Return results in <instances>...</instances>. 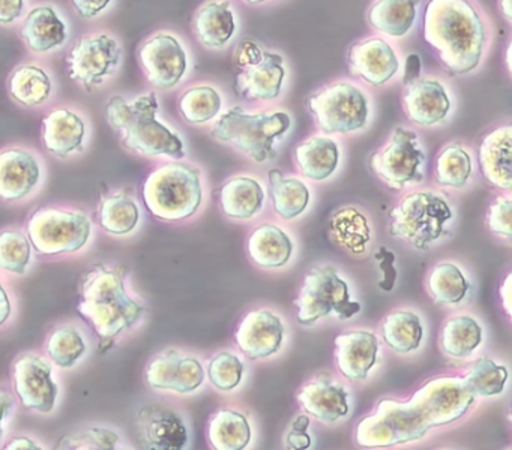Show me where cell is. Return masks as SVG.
Returning <instances> with one entry per match:
<instances>
[{"mask_svg": "<svg viewBox=\"0 0 512 450\" xmlns=\"http://www.w3.org/2000/svg\"><path fill=\"white\" fill-rule=\"evenodd\" d=\"M463 377H436L409 399L385 398L356 426L361 447H391L421 440L428 431L457 422L475 402Z\"/></svg>", "mask_w": 512, "mask_h": 450, "instance_id": "cell-1", "label": "cell"}, {"mask_svg": "<svg viewBox=\"0 0 512 450\" xmlns=\"http://www.w3.org/2000/svg\"><path fill=\"white\" fill-rule=\"evenodd\" d=\"M422 35L443 68L463 77L484 62L493 41V24L478 0H428Z\"/></svg>", "mask_w": 512, "mask_h": 450, "instance_id": "cell-2", "label": "cell"}, {"mask_svg": "<svg viewBox=\"0 0 512 450\" xmlns=\"http://www.w3.org/2000/svg\"><path fill=\"white\" fill-rule=\"evenodd\" d=\"M77 312L97 333L100 353H104L124 330L139 321L145 308L128 296L124 266L107 269L98 264L83 275Z\"/></svg>", "mask_w": 512, "mask_h": 450, "instance_id": "cell-3", "label": "cell"}, {"mask_svg": "<svg viewBox=\"0 0 512 450\" xmlns=\"http://www.w3.org/2000/svg\"><path fill=\"white\" fill-rule=\"evenodd\" d=\"M157 93H142L133 101L124 96L115 95L106 104L107 120L121 132V143L125 149L143 156H167L182 159L185 156V144L175 131L158 120Z\"/></svg>", "mask_w": 512, "mask_h": 450, "instance_id": "cell-4", "label": "cell"}, {"mask_svg": "<svg viewBox=\"0 0 512 450\" xmlns=\"http://www.w3.org/2000/svg\"><path fill=\"white\" fill-rule=\"evenodd\" d=\"M292 128V117L286 111L247 113L232 107L214 123L211 135L220 143L229 144L256 162L277 158V143Z\"/></svg>", "mask_w": 512, "mask_h": 450, "instance_id": "cell-5", "label": "cell"}, {"mask_svg": "<svg viewBox=\"0 0 512 450\" xmlns=\"http://www.w3.org/2000/svg\"><path fill=\"white\" fill-rule=\"evenodd\" d=\"M142 197L155 218L184 221L202 204L199 170L182 162L163 165L146 179Z\"/></svg>", "mask_w": 512, "mask_h": 450, "instance_id": "cell-6", "label": "cell"}, {"mask_svg": "<svg viewBox=\"0 0 512 450\" xmlns=\"http://www.w3.org/2000/svg\"><path fill=\"white\" fill-rule=\"evenodd\" d=\"M307 107L325 134H352L370 120V95L355 81L337 80L320 87L308 98Z\"/></svg>", "mask_w": 512, "mask_h": 450, "instance_id": "cell-7", "label": "cell"}, {"mask_svg": "<svg viewBox=\"0 0 512 450\" xmlns=\"http://www.w3.org/2000/svg\"><path fill=\"white\" fill-rule=\"evenodd\" d=\"M448 201L433 191H418L406 195L389 215V233L409 243L419 251H427L445 233L451 221Z\"/></svg>", "mask_w": 512, "mask_h": 450, "instance_id": "cell-8", "label": "cell"}, {"mask_svg": "<svg viewBox=\"0 0 512 450\" xmlns=\"http://www.w3.org/2000/svg\"><path fill=\"white\" fill-rule=\"evenodd\" d=\"M296 320L313 326L320 318L335 315L349 320L361 312V303L350 299L349 285L331 266L313 267L295 300Z\"/></svg>", "mask_w": 512, "mask_h": 450, "instance_id": "cell-9", "label": "cell"}, {"mask_svg": "<svg viewBox=\"0 0 512 450\" xmlns=\"http://www.w3.org/2000/svg\"><path fill=\"white\" fill-rule=\"evenodd\" d=\"M425 162L427 156L419 135L412 129L397 126L386 146L371 156L370 167L389 188L401 191L424 182Z\"/></svg>", "mask_w": 512, "mask_h": 450, "instance_id": "cell-10", "label": "cell"}, {"mask_svg": "<svg viewBox=\"0 0 512 450\" xmlns=\"http://www.w3.org/2000/svg\"><path fill=\"white\" fill-rule=\"evenodd\" d=\"M91 231V221L85 213L68 210H35L28 221L29 240L43 255L79 251L88 243Z\"/></svg>", "mask_w": 512, "mask_h": 450, "instance_id": "cell-11", "label": "cell"}, {"mask_svg": "<svg viewBox=\"0 0 512 450\" xmlns=\"http://www.w3.org/2000/svg\"><path fill=\"white\" fill-rule=\"evenodd\" d=\"M124 57L121 42L109 33H94L77 41L67 56L68 75L86 89L101 86L118 71Z\"/></svg>", "mask_w": 512, "mask_h": 450, "instance_id": "cell-12", "label": "cell"}, {"mask_svg": "<svg viewBox=\"0 0 512 450\" xmlns=\"http://www.w3.org/2000/svg\"><path fill=\"white\" fill-rule=\"evenodd\" d=\"M139 62L152 86L172 90L190 71V56L181 39L169 32L149 36L139 50Z\"/></svg>", "mask_w": 512, "mask_h": 450, "instance_id": "cell-13", "label": "cell"}, {"mask_svg": "<svg viewBox=\"0 0 512 450\" xmlns=\"http://www.w3.org/2000/svg\"><path fill=\"white\" fill-rule=\"evenodd\" d=\"M347 65L359 80L382 87L397 77L401 60L391 41L377 35L355 42L347 53Z\"/></svg>", "mask_w": 512, "mask_h": 450, "instance_id": "cell-14", "label": "cell"}, {"mask_svg": "<svg viewBox=\"0 0 512 450\" xmlns=\"http://www.w3.org/2000/svg\"><path fill=\"white\" fill-rule=\"evenodd\" d=\"M404 113L415 125L422 128L439 125L452 111V96L445 81L433 75L419 77L404 86Z\"/></svg>", "mask_w": 512, "mask_h": 450, "instance_id": "cell-15", "label": "cell"}, {"mask_svg": "<svg viewBox=\"0 0 512 450\" xmlns=\"http://www.w3.org/2000/svg\"><path fill=\"white\" fill-rule=\"evenodd\" d=\"M14 389L22 405L29 410L50 413L58 398V386L52 377V366L37 354H23L14 362Z\"/></svg>", "mask_w": 512, "mask_h": 450, "instance_id": "cell-16", "label": "cell"}, {"mask_svg": "<svg viewBox=\"0 0 512 450\" xmlns=\"http://www.w3.org/2000/svg\"><path fill=\"white\" fill-rule=\"evenodd\" d=\"M146 381L154 389L193 393L205 381V369L196 357L167 350L149 362Z\"/></svg>", "mask_w": 512, "mask_h": 450, "instance_id": "cell-17", "label": "cell"}, {"mask_svg": "<svg viewBox=\"0 0 512 450\" xmlns=\"http://www.w3.org/2000/svg\"><path fill=\"white\" fill-rule=\"evenodd\" d=\"M136 431L146 449L181 450L188 444L181 417L160 404H149L137 413Z\"/></svg>", "mask_w": 512, "mask_h": 450, "instance_id": "cell-18", "label": "cell"}, {"mask_svg": "<svg viewBox=\"0 0 512 450\" xmlns=\"http://www.w3.org/2000/svg\"><path fill=\"white\" fill-rule=\"evenodd\" d=\"M286 75L283 56L265 50L262 62L236 74L233 89L245 101H274L283 92Z\"/></svg>", "mask_w": 512, "mask_h": 450, "instance_id": "cell-19", "label": "cell"}, {"mask_svg": "<svg viewBox=\"0 0 512 450\" xmlns=\"http://www.w3.org/2000/svg\"><path fill=\"white\" fill-rule=\"evenodd\" d=\"M284 326L280 317L268 309L250 312L236 330L239 350L250 359H265L280 350Z\"/></svg>", "mask_w": 512, "mask_h": 450, "instance_id": "cell-20", "label": "cell"}, {"mask_svg": "<svg viewBox=\"0 0 512 450\" xmlns=\"http://www.w3.org/2000/svg\"><path fill=\"white\" fill-rule=\"evenodd\" d=\"M335 362L344 377L362 381L377 363L379 339L367 330H350L335 338Z\"/></svg>", "mask_w": 512, "mask_h": 450, "instance_id": "cell-21", "label": "cell"}, {"mask_svg": "<svg viewBox=\"0 0 512 450\" xmlns=\"http://www.w3.org/2000/svg\"><path fill=\"white\" fill-rule=\"evenodd\" d=\"M200 44L209 50H224L238 32V17L230 0H206L193 18Z\"/></svg>", "mask_w": 512, "mask_h": 450, "instance_id": "cell-22", "label": "cell"}, {"mask_svg": "<svg viewBox=\"0 0 512 450\" xmlns=\"http://www.w3.org/2000/svg\"><path fill=\"white\" fill-rule=\"evenodd\" d=\"M482 176L496 188L512 191V123L487 132L478 149Z\"/></svg>", "mask_w": 512, "mask_h": 450, "instance_id": "cell-23", "label": "cell"}, {"mask_svg": "<svg viewBox=\"0 0 512 450\" xmlns=\"http://www.w3.org/2000/svg\"><path fill=\"white\" fill-rule=\"evenodd\" d=\"M20 35L32 53L46 54L64 47L68 26L55 6H35L26 15Z\"/></svg>", "mask_w": 512, "mask_h": 450, "instance_id": "cell-24", "label": "cell"}, {"mask_svg": "<svg viewBox=\"0 0 512 450\" xmlns=\"http://www.w3.org/2000/svg\"><path fill=\"white\" fill-rule=\"evenodd\" d=\"M40 179V162L28 150L7 149L0 155V195L4 200L25 198Z\"/></svg>", "mask_w": 512, "mask_h": 450, "instance_id": "cell-25", "label": "cell"}, {"mask_svg": "<svg viewBox=\"0 0 512 450\" xmlns=\"http://www.w3.org/2000/svg\"><path fill=\"white\" fill-rule=\"evenodd\" d=\"M85 120L70 108H56L43 120L44 147L58 158H68L83 150L85 143Z\"/></svg>", "mask_w": 512, "mask_h": 450, "instance_id": "cell-26", "label": "cell"}, {"mask_svg": "<svg viewBox=\"0 0 512 450\" xmlns=\"http://www.w3.org/2000/svg\"><path fill=\"white\" fill-rule=\"evenodd\" d=\"M299 404L320 422L334 423L349 414L347 390L334 381L316 378L299 389Z\"/></svg>", "mask_w": 512, "mask_h": 450, "instance_id": "cell-27", "label": "cell"}, {"mask_svg": "<svg viewBox=\"0 0 512 450\" xmlns=\"http://www.w3.org/2000/svg\"><path fill=\"white\" fill-rule=\"evenodd\" d=\"M419 6L421 0H376L368 8V24L386 38H404L415 26Z\"/></svg>", "mask_w": 512, "mask_h": 450, "instance_id": "cell-28", "label": "cell"}, {"mask_svg": "<svg viewBox=\"0 0 512 450\" xmlns=\"http://www.w3.org/2000/svg\"><path fill=\"white\" fill-rule=\"evenodd\" d=\"M295 161L308 179L325 180L335 173L340 164V147L328 135H313L298 144Z\"/></svg>", "mask_w": 512, "mask_h": 450, "instance_id": "cell-29", "label": "cell"}, {"mask_svg": "<svg viewBox=\"0 0 512 450\" xmlns=\"http://www.w3.org/2000/svg\"><path fill=\"white\" fill-rule=\"evenodd\" d=\"M263 200H265V192L262 185L253 177H233L227 180L218 191L221 210L229 218H253L262 209Z\"/></svg>", "mask_w": 512, "mask_h": 450, "instance_id": "cell-30", "label": "cell"}, {"mask_svg": "<svg viewBox=\"0 0 512 450\" xmlns=\"http://www.w3.org/2000/svg\"><path fill=\"white\" fill-rule=\"evenodd\" d=\"M248 254L257 266L277 269L292 257V239L274 224H263L248 239Z\"/></svg>", "mask_w": 512, "mask_h": 450, "instance_id": "cell-31", "label": "cell"}, {"mask_svg": "<svg viewBox=\"0 0 512 450\" xmlns=\"http://www.w3.org/2000/svg\"><path fill=\"white\" fill-rule=\"evenodd\" d=\"M8 92L23 107H40L52 96L53 81L49 72L41 66L22 65L11 72Z\"/></svg>", "mask_w": 512, "mask_h": 450, "instance_id": "cell-32", "label": "cell"}, {"mask_svg": "<svg viewBox=\"0 0 512 450\" xmlns=\"http://www.w3.org/2000/svg\"><path fill=\"white\" fill-rule=\"evenodd\" d=\"M209 443L218 450H242L250 444L251 426L238 411H217L209 420Z\"/></svg>", "mask_w": 512, "mask_h": 450, "instance_id": "cell-33", "label": "cell"}, {"mask_svg": "<svg viewBox=\"0 0 512 450\" xmlns=\"http://www.w3.org/2000/svg\"><path fill=\"white\" fill-rule=\"evenodd\" d=\"M269 191L274 210L283 219L304 213L310 203V189L296 177H284L280 170L269 171Z\"/></svg>", "mask_w": 512, "mask_h": 450, "instance_id": "cell-34", "label": "cell"}, {"mask_svg": "<svg viewBox=\"0 0 512 450\" xmlns=\"http://www.w3.org/2000/svg\"><path fill=\"white\" fill-rule=\"evenodd\" d=\"M382 336L395 353H412L421 345L424 327L418 314L400 309L386 315L382 323Z\"/></svg>", "mask_w": 512, "mask_h": 450, "instance_id": "cell-35", "label": "cell"}, {"mask_svg": "<svg viewBox=\"0 0 512 450\" xmlns=\"http://www.w3.org/2000/svg\"><path fill=\"white\" fill-rule=\"evenodd\" d=\"M482 342V327L469 315H457L443 324L440 347L448 356L464 359L472 356Z\"/></svg>", "mask_w": 512, "mask_h": 450, "instance_id": "cell-36", "label": "cell"}, {"mask_svg": "<svg viewBox=\"0 0 512 450\" xmlns=\"http://www.w3.org/2000/svg\"><path fill=\"white\" fill-rule=\"evenodd\" d=\"M223 110V96L211 84H197L179 99V111L190 125H206Z\"/></svg>", "mask_w": 512, "mask_h": 450, "instance_id": "cell-37", "label": "cell"}, {"mask_svg": "<svg viewBox=\"0 0 512 450\" xmlns=\"http://www.w3.org/2000/svg\"><path fill=\"white\" fill-rule=\"evenodd\" d=\"M469 282L454 263H440L428 275V290L437 305L454 306L469 293Z\"/></svg>", "mask_w": 512, "mask_h": 450, "instance_id": "cell-38", "label": "cell"}, {"mask_svg": "<svg viewBox=\"0 0 512 450\" xmlns=\"http://www.w3.org/2000/svg\"><path fill=\"white\" fill-rule=\"evenodd\" d=\"M331 233L341 246L353 254H362L371 239L367 218L355 207H344L332 216Z\"/></svg>", "mask_w": 512, "mask_h": 450, "instance_id": "cell-39", "label": "cell"}, {"mask_svg": "<svg viewBox=\"0 0 512 450\" xmlns=\"http://www.w3.org/2000/svg\"><path fill=\"white\" fill-rule=\"evenodd\" d=\"M472 156L461 143L443 147L436 159L437 183L446 188H464L472 176Z\"/></svg>", "mask_w": 512, "mask_h": 450, "instance_id": "cell-40", "label": "cell"}, {"mask_svg": "<svg viewBox=\"0 0 512 450\" xmlns=\"http://www.w3.org/2000/svg\"><path fill=\"white\" fill-rule=\"evenodd\" d=\"M139 218V207L125 194L107 197L98 210V221L103 230L116 236L131 233L139 224Z\"/></svg>", "mask_w": 512, "mask_h": 450, "instance_id": "cell-41", "label": "cell"}, {"mask_svg": "<svg viewBox=\"0 0 512 450\" xmlns=\"http://www.w3.org/2000/svg\"><path fill=\"white\" fill-rule=\"evenodd\" d=\"M508 377L509 372L506 366L497 365L490 357H481L463 378L467 390L473 396L490 398L503 392Z\"/></svg>", "mask_w": 512, "mask_h": 450, "instance_id": "cell-42", "label": "cell"}, {"mask_svg": "<svg viewBox=\"0 0 512 450\" xmlns=\"http://www.w3.org/2000/svg\"><path fill=\"white\" fill-rule=\"evenodd\" d=\"M47 353L61 368H73L86 353L85 339L74 327H61L49 336Z\"/></svg>", "mask_w": 512, "mask_h": 450, "instance_id": "cell-43", "label": "cell"}, {"mask_svg": "<svg viewBox=\"0 0 512 450\" xmlns=\"http://www.w3.org/2000/svg\"><path fill=\"white\" fill-rule=\"evenodd\" d=\"M31 252V240L20 231L5 230L0 236V264L8 272L25 273Z\"/></svg>", "mask_w": 512, "mask_h": 450, "instance_id": "cell-44", "label": "cell"}, {"mask_svg": "<svg viewBox=\"0 0 512 450\" xmlns=\"http://www.w3.org/2000/svg\"><path fill=\"white\" fill-rule=\"evenodd\" d=\"M208 377L217 389L230 392L241 384L244 377V363L235 354H217L209 362Z\"/></svg>", "mask_w": 512, "mask_h": 450, "instance_id": "cell-45", "label": "cell"}, {"mask_svg": "<svg viewBox=\"0 0 512 450\" xmlns=\"http://www.w3.org/2000/svg\"><path fill=\"white\" fill-rule=\"evenodd\" d=\"M119 435L104 428H91L65 435L56 449L62 450H113L118 447Z\"/></svg>", "mask_w": 512, "mask_h": 450, "instance_id": "cell-46", "label": "cell"}, {"mask_svg": "<svg viewBox=\"0 0 512 450\" xmlns=\"http://www.w3.org/2000/svg\"><path fill=\"white\" fill-rule=\"evenodd\" d=\"M488 228L494 234L512 239V200L499 197L491 203L487 218Z\"/></svg>", "mask_w": 512, "mask_h": 450, "instance_id": "cell-47", "label": "cell"}, {"mask_svg": "<svg viewBox=\"0 0 512 450\" xmlns=\"http://www.w3.org/2000/svg\"><path fill=\"white\" fill-rule=\"evenodd\" d=\"M308 426H310L308 416L301 414V416L296 417L295 422L292 423L289 434H287V447H289V449H310L311 437L307 432Z\"/></svg>", "mask_w": 512, "mask_h": 450, "instance_id": "cell-48", "label": "cell"}, {"mask_svg": "<svg viewBox=\"0 0 512 450\" xmlns=\"http://www.w3.org/2000/svg\"><path fill=\"white\" fill-rule=\"evenodd\" d=\"M263 56L265 50L257 42L244 41L236 50L235 63L239 69H247L262 62Z\"/></svg>", "mask_w": 512, "mask_h": 450, "instance_id": "cell-49", "label": "cell"}, {"mask_svg": "<svg viewBox=\"0 0 512 450\" xmlns=\"http://www.w3.org/2000/svg\"><path fill=\"white\" fill-rule=\"evenodd\" d=\"M71 3L83 20H94L109 8L112 0H71Z\"/></svg>", "mask_w": 512, "mask_h": 450, "instance_id": "cell-50", "label": "cell"}, {"mask_svg": "<svg viewBox=\"0 0 512 450\" xmlns=\"http://www.w3.org/2000/svg\"><path fill=\"white\" fill-rule=\"evenodd\" d=\"M26 0H0V23H16L25 14Z\"/></svg>", "mask_w": 512, "mask_h": 450, "instance_id": "cell-51", "label": "cell"}, {"mask_svg": "<svg viewBox=\"0 0 512 450\" xmlns=\"http://www.w3.org/2000/svg\"><path fill=\"white\" fill-rule=\"evenodd\" d=\"M376 258L380 261V263H382L380 264V269L385 272V279H382V281L379 282V285L383 288V290L391 291L392 287H394L395 276H397V273H395L394 266L386 269L385 264H391L392 260H394V255H392L388 249L382 248L380 249V254L376 255Z\"/></svg>", "mask_w": 512, "mask_h": 450, "instance_id": "cell-52", "label": "cell"}, {"mask_svg": "<svg viewBox=\"0 0 512 450\" xmlns=\"http://www.w3.org/2000/svg\"><path fill=\"white\" fill-rule=\"evenodd\" d=\"M500 300H502L503 311L512 321V272H509L502 281L499 288Z\"/></svg>", "mask_w": 512, "mask_h": 450, "instance_id": "cell-53", "label": "cell"}, {"mask_svg": "<svg viewBox=\"0 0 512 450\" xmlns=\"http://www.w3.org/2000/svg\"><path fill=\"white\" fill-rule=\"evenodd\" d=\"M406 74H404V86L418 80L421 77V59L418 54H410L406 60Z\"/></svg>", "mask_w": 512, "mask_h": 450, "instance_id": "cell-54", "label": "cell"}, {"mask_svg": "<svg viewBox=\"0 0 512 450\" xmlns=\"http://www.w3.org/2000/svg\"><path fill=\"white\" fill-rule=\"evenodd\" d=\"M4 449H29V450H40L41 446H38L35 441L29 440L26 437H17L13 438L7 446H4Z\"/></svg>", "mask_w": 512, "mask_h": 450, "instance_id": "cell-55", "label": "cell"}, {"mask_svg": "<svg viewBox=\"0 0 512 450\" xmlns=\"http://www.w3.org/2000/svg\"><path fill=\"white\" fill-rule=\"evenodd\" d=\"M0 293H2V323H5L7 321V318L10 317L11 314V303L10 299H8L7 291H5V288H2L0 290Z\"/></svg>", "mask_w": 512, "mask_h": 450, "instance_id": "cell-56", "label": "cell"}, {"mask_svg": "<svg viewBox=\"0 0 512 450\" xmlns=\"http://www.w3.org/2000/svg\"><path fill=\"white\" fill-rule=\"evenodd\" d=\"M500 12L512 24V0H499Z\"/></svg>", "mask_w": 512, "mask_h": 450, "instance_id": "cell-57", "label": "cell"}, {"mask_svg": "<svg viewBox=\"0 0 512 450\" xmlns=\"http://www.w3.org/2000/svg\"><path fill=\"white\" fill-rule=\"evenodd\" d=\"M13 407V399L10 398L7 392H2V408H4V422H7L8 411Z\"/></svg>", "mask_w": 512, "mask_h": 450, "instance_id": "cell-58", "label": "cell"}, {"mask_svg": "<svg viewBox=\"0 0 512 450\" xmlns=\"http://www.w3.org/2000/svg\"><path fill=\"white\" fill-rule=\"evenodd\" d=\"M505 65L506 69H508L509 75L512 77V38L511 41H509L508 47H506Z\"/></svg>", "mask_w": 512, "mask_h": 450, "instance_id": "cell-59", "label": "cell"}, {"mask_svg": "<svg viewBox=\"0 0 512 450\" xmlns=\"http://www.w3.org/2000/svg\"><path fill=\"white\" fill-rule=\"evenodd\" d=\"M245 2L251 3V5H260V3L271 2V0H245Z\"/></svg>", "mask_w": 512, "mask_h": 450, "instance_id": "cell-60", "label": "cell"}, {"mask_svg": "<svg viewBox=\"0 0 512 450\" xmlns=\"http://www.w3.org/2000/svg\"><path fill=\"white\" fill-rule=\"evenodd\" d=\"M509 419L512 420V407H511V414H509Z\"/></svg>", "mask_w": 512, "mask_h": 450, "instance_id": "cell-61", "label": "cell"}]
</instances>
